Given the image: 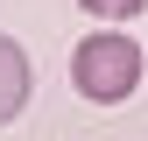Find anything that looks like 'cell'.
<instances>
[{
  "instance_id": "1",
  "label": "cell",
  "mask_w": 148,
  "mask_h": 141,
  "mask_svg": "<svg viewBox=\"0 0 148 141\" xmlns=\"http://www.w3.org/2000/svg\"><path fill=\"white\" fill-rule=\"evenodd\" d=\"M71 85H78V99H92V106L134 99V92H141V42L120 35V28L85 35V42L71 49Z\"/></svg>"
},
{
  "instance_id": "2",
  "label": "cell",
  "mask_w": 148,
  "mask_h": 141,
  "mask_svg": "<svg viewBox=\"0 0 148 141\" xmlns=\"http://www.w3.org/2000/svg\"><path fill=\"white\" fill-rule=\"evenodd\" d=\"M28 92H35V64H28V49L14 42V35H0V127L28 106Z\"/></svg>"
},
{
  "instance_id": "3",
  "label": "cell",
  "mask_w": 148,
  "mask_h": 141,
  "mask_svg": "<svg viewBox=\"0 0 148 141\" xmlns=\"http://www.w3.org/2000/svg\"><path fill=\"white\" fill-rule=\"evenodd\" d=\"M78 7H85V14H99V21H134L148 0H78Z\"/></svg>"
}]
</instances>
